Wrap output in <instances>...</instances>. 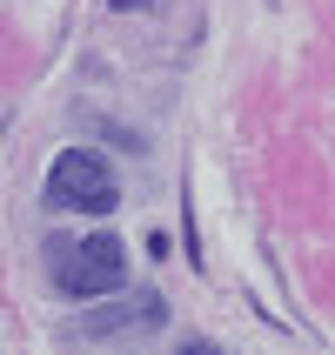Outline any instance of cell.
Returning a JSON list of instances; mask_svg holds the SVG:
<instances>
[{
    "mask_svg": "<svg viewBox=\"0 0 335 355\" xmlns=\"http://www.w3.org/2000/svg\"><path fill=\"white\" fill-rule=\"evenodd\" d=\"M47 275H54L60 295H114L121 282H128V248H121V235H54L47 241Z\"/></svg>",
    "mask_w": 335,
    "mask_h": 355,
    "instance_id": "cell-1",
    "label": "cell"
},
{
    "mask_svg": "<svg viewBox=\"0 0 335 355\" xmlns=\"http://www.w3.org/2000/svg\"><path fill=\"white\" fill-rule=\"evenodd\" d=\"M47 201L67 208V215H114V201H121L114 161L94 155V148H60L54 168H47Z\"/></svg>",
    "mask_w": 335,
    "mask_h": 355,
    "instance_id": "cell-2",
    "label": "cell"
},
{
    "mask_svg": "<svg viewBox=\"0 0 335 355\" xmlns=\"http://www.w3.org/2000/svg\"><path fill=\"white\" fill-rule=\"evenodd\" d=\"M161 322H168V302L155 288H135V295L114 288V302H101L94 315L74 322V342H121V336H141V329H161Z\"/></svg>",
    "mask_w": 335,
    "mask_h": 355,
    "instance_id": "cell-3",
    "label": "cell"
},
{
    "mask_svg": "<svg viewBox=\"0 0 335 355\" xmlns=\"http://www.w3.org/2000/svg\"><path fill=\"white\" fill-rule=\"evenodd\" d=\"M108 7H114V14H135V7H155V0H108Z\"/></svg>",
    "mask_w": 335,
    "mask_h": 355,
    "instance_id": "cell-4",
    "label": "cell"
}]
</instances>
